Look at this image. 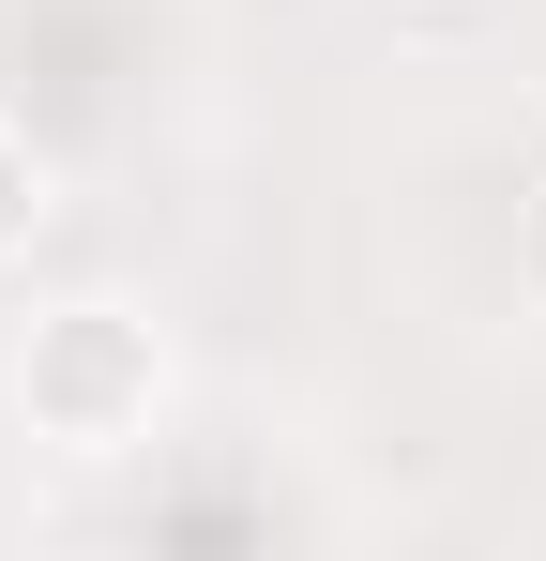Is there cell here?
I'll return each mask as SVG.
<instances>
[{"mask_svg":"<svg viewBox=\"0 0 546 561\" xmlns=\"http://www.w3.org/2000/svg\"><path fill=\"white\" fill-rule=\"evenodd\" d=\"M0 394H15V425L46 440L61 470H122L168 440V334L137 319V304H106V288H77V304H46V319H15V365H0Z\"/></svg>","mask_w":546,"mask_h":561,"instance_id":"6da1fadb","label":"cell"},{"mask_svg":"<svg viewBox=\"0 0 546 561\" xmlns=\"http://www.w3.org/2000/svg\"><path fill=\"white\" fill-rule=\"evenodd\" d=\"M516 288L546 304V168H532V197H516Z\"/></svg>","mask_w":546,"mask_h":561,"instance_id":"3957f363","label":"cell"},{"mask_svg":"<svg viewBox=\"0 0 546 561\" xmlns=\"http://www.w3.org/2000/svg\"><path fill=\"white\" fill-rule=\"evenodd\" d=\"M46 213H61L46 137H31V122H0V259H31V243H46Z\"/></svg>","mask_w":546,"mask_h":561,"instance_id":"7a4b0ae2","label":"cell"}]
</instances>
